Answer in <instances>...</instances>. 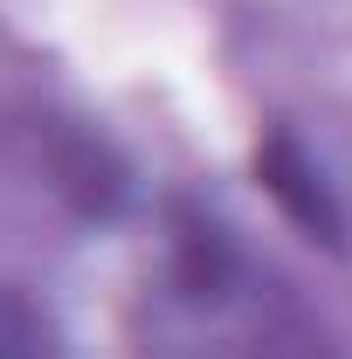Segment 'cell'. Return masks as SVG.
<instances>
[{
    "mask_svg": "<svg viewBox=\"0 0 352 359\" xmlns=\"http://www.w3.org/2000/svg\"><path fill=\"white\" fill-rule=\"evenodd\" d=\"M180 290H187V311H194V325H201L194 359H325L318 346H311V332L269 318L263 304H249L235 263L215 256V249H208V256H187Z\"/></svg>",
    "mask_w": 352,
    "mask_h": 359,
    "instance_id": "cell-1",
    "label": "cell"
},
{
    "mask_svg": "<svg viewBox=\"0 0 352 359\" xmlns=\"http://www.w3.org/2000/svg\"><path fill=\"white\" fill-rule=\"evenodd\" d=\"M256 173L263 187L290 208V222L311 228V242H339V215H332V194H325V180L311 173V159L290 145V138H269L263 152H256Z\"/></svg>",
    "mask_w": 352,
    "mask_h": 359,
    "instance_id": "cell-2",
    "label": "cell"
},
{
    "mask_svg": "<svg viewBox=\"0 0 352 359\" xmlns=\"http://www.w3.org/2000/svg\"><path fill=\"white\" fill-rule=\"evenodd\" d=\"M0 359H62L55 325H48L14 283H0Z\"/></svg>",
    "mask_w": 352,
    "mask_h": 359,
    "instance_id": "cell-3",
    "label": "cell"
}]
</instances>
